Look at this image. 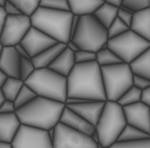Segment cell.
<instances>
[{
	"label": "cell",
	"instance_id": "obj_21",
	"mask_svg": "<svg viewBox=\"0 0 150 148\" xmlns=\"http://www.w3.org/2000/svg\"><path fill=\"white\" fill-rule=\"evenodd\" d=\"M69 12L74 16L93 15L99 8L100 5L104 3V0H67Z\"/></svg>",
	"mask_w": 150,
	"mask_h": 148
},
{
	"label": "cell",
	"instance_id": "obj_52",
	"mask_svg": "<svg viewBox=\"0 0 150 148\" xmlns=\"http://www.w3.org/2000/svg\"><path fill=\"white\" fill-rule=\"evenodd\" d=\"M101 148H109V147H101Z\"/></svg>",
	"mask_w": 150,
	"mask_h": 148
},
{
	"label": "cell",
	"instance_id": "obj_41",
	"mask_svg": "<svg viewBox=\"0 0 150 148\" xmlns=\"http://www.w3.org/2000/svg\"><path fill=\"white\" fill-rule=\"evenodd\" d=\"M79 20H80V17H79V16H74L73 21H71V25H70V39L74 37L75 33L77 32L78 24H79Z\"/></svg>",
	"mask_w": 150,
	"mask_h": 148
},
{
	"label": "cell",
	"instance_id": "obj_35",
	"mask_svg": "<svg viewBox=\"0 0 150 148\" xmlns=\"http://www.w3.org/2000/svg\"><path fill=\"white\" fill-rule=\"evenodd\" d=\"M75 61L76 64L93 62V61H96V53L88 52V50H79L78 52L75 53Z\"/></svg>",
	"mask_w": 150,
	"mask_h": 148
},
{
	"label": "cell",
	"instance_id": "obj_27",
	"mask_svg": "<svg viewBox=\"0 0 150 148\" xmlns=\"http://www.w3.org/2000/svg\"><path fill=\"white\" fill-rule=\"evenodd\" d=\"M141 97H142V91L134 87V86H131L126 93H124L121 96V98L117 102L124 107V106H128L131 105V104L141 102Z\"/></svg>",
	"mask_w": 150,
	"mask_h": 148
},
{
	"label": "cell",
	"instance_id": "obj_4",
	"mask_svg": "<svg viewBox=\"0 0 150 148\" xmlns=\"http://www.w3.org/2000/svg\"><path fill=\"white\" fill-rule=\"evenodd\" d=\"M37 97L65 103L67 99V78L50 68H37L24 81Z\"/></svg>",
	"mask_w": 150,
	"mask_h": 148
},
{
	"label": "cell",
	"instance_id": "obj_17",
	"mask_svg": "<svg viewBox=\"0 0 150 148\" xmlns=\"http://www.w3.org/2000/svg\"><path fill=\"white\" fill-rule=\"evenodd\" d=\"M20 126L16 113H0V142L12 143Z\"/></svg>",
	"mask_w": 150,
	"mask_h": 148
},
{
	"label": "cell",
	"instance_id": "obj_6",
	"mask_svg": "<svg viewBox=\"0 0 150 148\" xmlns=\"http://www.w3.org/2000/svg\"><path fill=\"white\" fill-rule=\"evenodd\" d=\"M83 50L97 53L107 45V28H105L93 15L80 17L77 32L70 39Z\"/></svg>",
	"mask_w": 150,
	"mask_h": 148
},
{
	"label": "cell",
	"instance_id": "obj_37",
	"mask_svg": "<svg viewBox=\"0 0 150 148\" xmlns=\"http://www.w3.org/2000/svg\"><path fill=\"white\" fill-rule=\"evenodd\" d=\"M133 86L141 91H144L148 86H150V80L144 78V77H141V76L133 75Z\"/></svg>",
	"mask_w": 150,
	"mask_h": 148
},
{
	"label": "cell",
	"instance_id": "obj_43",
	"mask_svg": "<svg viewBox=\"0 0 150 148\" xmlns=\"http://www.w3.org/2000/svg\"><path fill=\"white\" fill-rule=\"evenodd\" d=\"M6 14L4 12V8H0V36H1V32H2L3 28V24L5 22V19H6Z\"/></svg>",
	"mask_w": 150,
	"mask_h": 148
},
{
	"label": "cell",
	"instance_id": "obj_8",
	"mask_svg": "<svg viewBox=\"0 0 150 148\" xmlns=\"http://www.w3.org/2000/svg\"><path fill=\"white\" fill-rule=\"evenodd\" d=\"M107 47L112 50L123 63L130 64L134 59L150 47V42L128 30L122 35L108 39Z\"/></svg>",
	"mask_w": 150,
	"mask_h": 148
},
{
	"label": "cell",
	"instance_id": "obj_1",
	"mask_svg": "<svg viewBox=\"0 0 150 148\" xmlns=\"http://www.w3.org/2000/svg\"><path fill=\"white\" fill-rule=\"evenodd\" d=\"M67 98L106 101L101 67L96 61L76 64L67 76Z\"/></svg>",
	"mask_w": 150,
	"mask_h": 148
},
{
	"label": "cell",
	"instance_id": "obj_42",
	"mask_svg": "<svg viewBox=\"0 0 150 148\" xmlns=\"http://www.w3.org/2000/svg\"><path fill=\"white\" fill-rule=\"evenodd\" d=\"M15 50L16 52L18 53V55H19V57L20 58H26V59H32V58L28 56V54L26 53V50H25V48L23 47L22 45H21L20 43L19 44H17V45H15Z\"/></svg>",
	"mask_w": 150,
	"mask_h": 148
},
{
	"label": "cell",
	"instance_id": "obj_23",
	"mask_svg": "<svg viewBox=\"0 0 150 148\" xmlns=\"http://www.w3.org/2000/svg\"><path fill=\"white\" fill-rule=\"evenodd\" d=\"M133 75L150 80V47L129 64Z\"/></svg>",
	"mask_w": 150,
	"mask_h": 148
},
{
	"label": "cell",
	"instance_id": "obj_36",
	"mask_svg": "<svg viewBox=\"0 0 150 148\" xmlns=\"http://www.w3.org/2000/svg\"><path fill=\"white\" fill-rule=\"evenodd\" d=\"M133 14H134V13H133L132 11L128 10V8H123V6H119L118 18L120 20H122L126 25H128L129 28H130V25H131V22H132Z\"/></svg>",
	"mask_w": 150,
	"mask_h": 148
},
{
	"label": "cell",
	"instance_id": "obj_39",
	"mask_svg": "<svg viewBox=\"0 0 150 148\" xmlns=\"http://www.w3.org/2000/svg\"><path fill=\"white\" fill-rule=\"evenodd\" d=\"M4 12L8 16H17V15H23L22 13L20 12V10L16 6L15 4H13L12 2H10L8 0V2L5 3L4 5Z\"/></svg>",
	"mask_w": 150,
	"mask_h": 148
},
{
	"label": "cell",
	"instance_id": "obj_40",
	"mask_svg": "<svg viewBox=\"0 0 150 148\" xmlns=\"http://www.w3.org/2000/svg\"><path fill=\"white\" fill-rule=\"evenodd\" d=\"M141 102H143L144 104H146V105L150 106V86H148L146 89L142 91Z\"/></svg>",
	"mask_w": 150,
	"mask_h": 148
},
{
	"label": "cell",
	"instance_id": "obj_54",
	"mask_svg": "<svg viewBox=\"0 0 150 148\" xmlns=\"http://www.w3.org/2000/svg\"><path fill=\"white\" fill-rule=\"evenodd\" d=\"M149 135H150V133H149Z\"/></svg>",
	"mask_w": 150,
	"mask_h": 148
},
{
	"label": "cell",
	"instance_id": "obj_18",
	"mask_svg": "<svg viewBox=\"0 0 150 148\" xmlns=\"http://www.w3.org/2000/svg\"><path fill=\"white\" fill-rule=\"evenodd\" d=\"M130 30L150 42V8L135 12Z\"/></svg>",
	"mask_w": 150,
	"mask_h": 148
},
{
	"label": "cell",
	"instance_id": "obj_2",
	"mask_svg": "<svg viewBox=\"0 0 150 148\" xmlns=\"http://www.w3.org/2000/svg\"><path fill=\"white\" fill-rule=\"evenodd\" d=\"M65 103L36 97L32 102L16 110L21 125L50 130L60 121Z\"/></svg>",
	"mask_w": 150,
	"mask_h": 148
},
{
	"label": "cell",
	"instance_id": "obj_19",
	"mask_svg": "<svg viewBox=\"0 0 150 148\" xmlns=\"http://www.w3.org/2000/svg\"><path fill=\"white\" fill-rule=\"evenodd\" d=\"M75 65H76L75 53H73L67 47H65L61 52L60 55L56 58V60L50 64L48 68L55 70L56 73L60 74V75L64 76V77L67 78V76L73 70Z\"/></svg>",
	"mask_w": 150,
	"mask_h": 148
},
{
	"label": "cell",
	"instance_id": "obj_34",
	"mask_svg": "<svg viewBox=\"0 0 150 148\" xmlns=\"http://www.w3.org/2000/svg\"><path fill=\"white\" fill-rule=\"evenodd\" d=\"M109 148H150V138L132 142H115Z\"/></svg>",
	"mask_w": 150,
	"mask_h": 148
},
{
	"label": "cell",
	"instance_id": "obj_11",
	"mask_svg": "<svg viewBox=\"0 0 150 148\" xmlns=\"http://www.w3.org/2000/svg\"><path fill=\"white\" fill-rule=\"evenodd\" d=\"M13 148H53V142L44 129L21 125L12 141Z\"/></svg>",
	"mask_w": 150,
	"mask_h": 148
},
{
	"label": "cell",
	"instance_id": "obj_25",
	"mask_svg": "<svg viewBox=\"0 0 150 148\" xmlns=\"http://www.w3.org/2000/svg\"><path fill=\"white\" fill-rule=\"evenodd\" d=\"M148 138H150L149 133L127 124L122 130V132L120 133L117 142H132V141L145 140Z\"/></svg>",
	"mask_w": 150,
	"mask_h": 148
},
{
	"label": "cell",
	"instance_id": "obj_38",
	"mask_svg": "<svg viewBox=\"0 0 150 148\" xmlns=\"http://www.w3.org/2000/svg\"><path fill=\"white\" fill-rule=\"evenodd\" d=\"M16 113V107L15 104L13 101L10 100H4L0 106V113Z\"/></svg>",
	"mask_w": 150,
	"mask_h": 148
},
{
	"label": "cell",
	"instance_id": "obj_26",
	"mask_svg": "<svg viewBox=\"0 0 150 148\" xmlns=\"http://www.w3.org/2000/svg\"><path fill=\"white\" fill-rule=\"evenodd\" d=\"M96 62L100 65V67H103V66L119 64V63H122V61L112 50H110L106 45L105 47L101 48L100 50H98L96 53Z\"/></svg>",
	"mask_w": 150,
	"mask_h": 148
},
{
	"label": "cell",
	"instance_id": "obj_3",
	"mask_svg": "<svg viewBox=\"0 0 150 148\" xmlns=\"http://www.w3.org/2000/svg\"><path fill=\"white\" fill-rule=\"evenodd\" d=\"M30 17L32 26L57 42L66 44L70 40V25L74 15L69 11H55L39 6Z\"/></svg>",
	"mask_w": 150,
	"mask_h": 148
},
{
	"label": "cell",
	"instance_id": "obj_51",
	"mask_svg": "<svg viewBox=\"0 0 150 148\" xmlns=\"http://www.w3.org/2000/svg\"><path fill=\"white\" fill-rule=\"evenodd\" d=\"M2 47H3V46L1 45V43H0V53H1V50H2Z\"/></svg>",
	"mask_w": 150,
	"mask_h": 148
},
{
	"label": "cell",
	"instance_id": "obj_5",
	"mask_svg": "<svg viewBox=\"0 0 150 148\" xmlns=\"http://www.w3.org/2000/svg\"><path fill=\"white\" fill-rule=\"evenodd\" d=\"M126 125L123 106L118 102L105 101L103 111L95 127L99 136L100 147H110L115 144Z\"/></svg>",
	"mask_w": 150,
	"mask_h": 148
},
{
	"label": "cell",
	"instance_id": "obj_31",
	"mask_svg": "<svg viewBox=\"0 0 150 148\" xmlns=\"http://www.w3.org/2000/svg\"><path fill=\"white\" fill-rule=\"evenodd\" d=\"M35 66L33 63L32 59H26V58H21L20 59V66H19V79L25 81L30 78V76L34 73Z\"/></svg>",
	"mask_w": 150,
	"mask_h": 148
},
{
	"label": "cell",
	"instance_id": "obj_16",
	"mask_svg": "<svg viewBox=\"0 0 150 148\" xmlns=\"http://www.w3.org/2000/svg\"><path fill=\"white\" fill-rule=\"evenodd\" d=\"M59 123L67 126V127L71 128V129H75V130L85 133L87 136H91L96 131L95 126L88 123L85 119H83L81 115L76 113L75 111L66 107V105H65V108L63 109V113L61 115Z\"/></svg>",
	"mask_w": 150,
	"mask_h": 148
},
{
	"label": "cell",
	"instance_id": "obj_14",
	"mask_svg": "<svg viewBox=\"0 0 150 148\" xmlns=\"http://www.w3.org/2000/svg\"><path fill=\"white\" fill-rule=\"evenodd\" d=\"M104 105H105V101H85L79 104H69V105H66V107L81 115L88 123L96 127L103 111Z\"/></svg>",
	"mask_w": 150,
	"mask_h": 148
},
{
	"label": "cell",
	"instance_id": "obj_12",
	"mask_svg": "<svg viewBox=\"0 0 150 148\" xmlns=\"http://www.w3.org/2000/svg\"><path fill=\"white\" fill-rule=\"evenodd\" d=\"M57 41L54 40L53 38L48 37L41 30L32 26L24 36V38L21 40L20 44L25 48L28 56L30 58H34L46 48L55 45Z\"/></svg>",
	"mask_w": 150,
	"mask_h": 148
},
{
	"label": "cell",
	"instance_id": "obj_45",
	"mask_svg": "<svg viewBox=\"0 0 150 148\" xmlns=\"http://www.w3.org/2000/svg\"><path fill=\"white\" fill-rule=\"evenodd\" d=\"M8 76L5 75V74L3 73L2 70L0 69V88H1L3 86V84L5 83V81L8 80Z\"/></svg>",
	"mask_w": 150,
	"mask_h": 148
},
{
	"label": "cell",
	"instance_id": "obj_13",
	"mask_svg": "<svg viewBox=\"0 0 150 148\" xmlns=\"http://www.w3.org/2000/svg\"><path fill=\"white\" fill-rule=\"evenodd\" d=\"M124 115L127 124L150 133V106L143 102L124 106Z\"/></svg>",
	"mask_w": 150,
	"mask_h": 148
},
{
	"label": "cell",
	"instance_id": "obj_50",
	"mask_svg": "<svg viewBox=\"0 0 150 148\" xmlns=\"http://www.w3.org/2000/svg\"><path fill=\"white\" fill-rule=\"evenodd\" d=\"M6 2H8V0H0V8H4Z\"/></svg>",
	"mask_w": 150,
	"mask_h": 148
},
{
	"label": "cell",
	"instance_id": "obj_48",
	"mask_svg": "<svg viewBox=\"0 0 150 148\" xmlns=\"http://www.w3.org/2000/svg\"><path fill=\"white\" fill-rule=\"evenodd\" d=\"M0 148H13V146H12V143L0 142Z\"/></svg>",
	"mask_w": 150,
	"mask_h": 148
},
{
	"label": "cell",
	"instance_id": "obj_44",
	"mask_svg": "<svg viewBox=\"0 0 150 148\" xmlns=\"http://www.w3.org/2000/svg\"><path fill=\"white\" fill-rule=\"evenodd\" d=\"M66 47H67L69 50H71L73 53H76V52H78V50H80V48L78 47V45L76 44L75 42H74L73 40H69L67 43H66Z\"/></svg>",
	"mask_w": 150,
	"mask_h": 148
},
{
	"label": "cell",
	"instance_id": "obj_22",
	"mask_svg": "<svg viewBox=\"0 0 150 148\" xmlns=\"http://www.w3.org/2000/svg\"><path fill=\"white\" fill-rule=\"evenodd\" d=\"M118 6L104 1V3L102 5H100L99 8L93 13V16L104 28H108L110 26V24L113 22V20L118 17Z\"/></svg>",
	"mask_w": 150,
	"mask_h": 148
},
{
	"label": "cell",
	"instance_id": "obj_53",
	"mask_svg": "<svg viewBox=\"0 0 150 148\" xmlns=\"http://www.w3.org/2000/svg\"><path fill=\"white\" fill-rule=\"evenodd\" d=\"M104 1H105V0H104Z\"/></svg>",
	"mask_w": 150,
	"mask_h": 148
},
{
	"label": "cell",
	"instance_id": "obj_28",
	"mask_svg": "<svg viewBox=\"0 0 150 148\" xmlns=\"http://www.w3.org/2000/svg\"><path fill=\"white\" fill-rule=\"evenodd\" d=\"M36 97H37V95H36L26 84H24V85L22 86V88L20 89V91H19V93L17 95V97H16L15 101H14L16 110L19 109V108H21L22 106H25L30 102H32Z\"/></svg>",
	"mask_w": 150,
	"mask_h": 148
},
{
	"label": "cell",
	"instance_id": "obj_32",
	"mask_svg": "<svg viewBox=\"0 0 150 148\" xmlns=\"http://www.w3.org/2000/svg\"><path fill=\"white\" fill-rule=\"evenodd\" d=\"M39 6L55 11H69L67 0H40Z\"/></svg>",
	"mask_w": 150,
	"mask_h": 148
},
{
	"label": "cell",
	"instance_id": "obj_15",
	"mask_svg": "<svg viewBox=\"0 0 150 148\" xmlns=\"http://www.w3.org/2000/svg\"><path fill=\"white\" fill-rule=\"evenodd\" d=\"M20 59L15 46H3L0 53V69L8 77L19 78Z\"/></svg>",
	"mask_w": 150,
	"mask_h": 148
},
{
	"label": "cell",
	"instance_id": "obj_20",
	"mask_svg": "<svg viewBox=\"0 0 150 148\" xmlns=\"http://www.w3.org/2000/svg\"><path fill=\"white\" fill-rule=\"evenodd\" d=\"M65 47H66V44L57 42L55 45L46 48L45 50H43L42 53H40L39 55L36 56V57L32 58V61L34 63L35 68L37 69V68L50 67V64L56 60V58L60 55L61 52Z\"/></svg>",
	"mask_w": 150,
	"mask_h": 148
},
{
	"label": "cell",
	"instance_id": "obj_46",
	"mask_svg": "<svg viewBox=\"0 0 150 148\" xmlns=\"http://www.w3.org/2000/svg\"><path fill=\"white\" fill-rule=\"evenodd\" d=\"M106 2L110 3V4L112 5H115V6H121V4H122V1L123 0H105Z\"/></svg>",
	"mask_w": 150,
	"mask_h": 148
},
{
	"label": "cell",
	"instance_id": "obj_24",
	"mask_svg": "<svg viewBox=\"0 0 150 148\" xmlns=\"http://www.w3.org/2000/svg\"><path fill=\"white\" fill-rule=\"evenodd\" d=\"M23 85H24V81H22L21 79L8 77V80L5 81V83L1 87V91L4 96L5 100H10L14 102Z\"/></svg>",
	"mask_w": 150,
	"mask_h": 148
},
{
	"label": "cell",
	"instance_id": "obj_33",
	"mask_svg": "<svg viewBox=\"0 0 150 148\" xmlns=\"http://www.w3.org/2000/svg\"><path fill=\"white\" fill-rule=\"evenodd\" d=\"M121 6L135 13L144 8H150V0H123Z\"/></svg>",
	"mask_w": 150,
	"mask_h": 148
},
{
	"label": "cell",
	"instance_id": "obj_7",
	"mask_svg": "<svg viewBox=\"0 0 150 148\" xmlns=\"http://www.w3.org/2000/svg\"><path fill=\"white\" fill-rule=\"evenodd\" d=\"M106 101L117 102L121 96L133 86V74L129 64L119 63L101 67Z\"/></svg>",
	"mask_w": 150,
	"mask_h": 148
},
{
	"label": "cell",
	"instance_id": "obj_29",
	"mask_svg": "<svg viewBox=\"0 0 150 148\" xmlns=\"http://www.w3.org/2000/svg\"><path fill=\"white\" fill-rule=\"evenodd\" d=\"M8 1L15 4L23 15L26 16L32 15L40 5V0H8Z\"/></svg>",
	"mask_w": 150,
	"mask_h": 148
},
{
	"label": "cell",
	"instance_id": "obj_10",
	"mask_svg": "<svg viewBox=\"0 0 150 148\" xmlns=\"http://www.w3.org/2000/svg\"><path fill=\"white\" fill-rule=\"evenodd\" d=\"M30 28H32V22L30 16H6L0 36L1 45L15 46L19 44Z\"/></svg>",
	"mask_w": 150,
	"mask_h": 148
},
{
	"label": "cell",
	"instance_id": "obj_49",
	"mask_svg": "<svg viewBox=\"0 0 150 148\" xmlns=\"http://www.w3.org/2000/svg\"><path fill=\"white\" fill-rule=\"evenodd\" d=\"M4 96H3L2 91H1V88H0V106H1V104H2V102L4 101Z\"/></svg>",
	"mask_w": 150,
	"mask_h": 148
},
{
	"label": "cell",
	"instance_id": "obj_9",
	"mask_svg": "<svg viewBox=\"0 0 150 148\" xmlns=\"http://www.w3.org/2000/svg\"><path fill=\"white\" fill-rule=\"evenodd\" d=\"M53 148H101L85 133L58 123L54 127Z\"/></svg>",
	"mask_w": 150,
	"mask_h": 148
},
{
	"label": "cell",
	"instance_id": "obj_47",
	"mask_svg": "<svg viewBox=\"0 0 150 148\" xmlns=\"http://www.w3.org/2000/svg\"><path fill=\"white\" fill-rule=\"evenodd\" d=\"M90 137H91V139H93V140L95 141V142L98 144V145L100 146V141H99V136H98V133L96 132V131H95V132H93Z\"/></svg>",
	"mask_w": 150,
	"mask_h": 148
},
{
	"label": "cell",
	"instance_id": "obj_30",
	"mask_svg": "<svg viewBox=\"0 0 150 148\" xmlns=\"http://www.w3.org/2000/svg\"><path fill=\"white\" fill-rule=\"evenodd\" d=\"M128 30H130L129 26L126 25L122 20H120V19L117 17L115 20H113V22L110 24L109 28H107L108 39H112V38H115V37H118V36L122 35V34H124L125 32H127Z\"/></svg>",
	"mask_w": 150,
	"mask_h": 148
}]
</instances>
